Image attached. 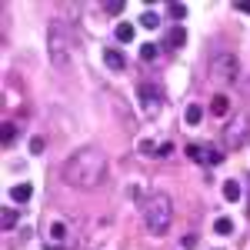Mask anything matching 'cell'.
<instances>
[{"instance_id":"6da1fadb","label":"cell","mask_w":250,"mask_h":250,"mask_svg":"<svg viewBox=\"0 0 250 250\" xmlns=\"http://www.w3.org/2000/svg\"><path fill=\"white\" fill-rule=\"evenodd\" d=\"M107 164H110L107 154L94 144H87V147H80L67 157L60 173H63V184L74 187V190H97L107 177Z\"/></svg>"},{"instance_id":"7a4b0ae2","label":"cell","mask_w":250,"mask_h":250,"mask_svg":"<svg viewBox=\"0 0 250 250\" xmlns=\"http://www.w3.org/2000/svg\"><path fill=\"white\" fill-rule=\"evenodd\" d=\"M140 213H144V224H147V230H150V233H164L167 227H170V220H173L170 193H167V190H154L147 200H144Z\"/></svg>"},{"instance_id":"3957f363","label":"cell","mask_w":250,"mask_h":250,"mask_svg":"<svg viewBox=\"0 0 250 250\" xmlns=\"http://www.w3.org/2000/svg\"><path fill=\"white\" fill-rule=\"evenodd\" d=\"M47 47H50V60L57 70H67L70 67V57H74V43H70V34L63 23H50L47 30Z\"/></svg>"},{"instance_id":"277c9868","label":"cell","mask_w":250,"mask_h":250,"mask_svg":"<svg viewBox=\"0 0 250 250\" xmlns=\"http://www.w3.org/2000/svg\"><path fill=\"white\" fill-rule=\"evenodd\" d=\"M137 100H140V107H144L147 117H157L160 107H164V90L157 87L154 80H144V83H137Z\"/></svg>"},{"instance_id":"5b68a950","label":"cell","mask_w":250,"mask_h":250,"mask_svg":"<svg viewBox=\"0 0 250 250\" xmlns=\"http://www.w3.org/2000/svg\"><path fill=\"white\" fill-rule=\"evenodd\" d=\"M247 130H250V117L247 114H233L230 120H227V127H224V147L227 150H233V147H240L244 140H247Z\"/></svg>"},{"instance_id":"8992f818","label":"cell","mask_w":250,"mask_h":250,"mask_svg":"<svg viewBox=\"0 0 250 250\" xmlns=\"http://www.w3.org/2000/svg\"><path fill=\"white\" fill-rule=\"evenodd\" d=\"M210 74H213L217 83H237V77H240V63H237L233 54H220V57H213Z\"/></svg>"},{"instance_id":"52a82bcc","label":"cell","mask_w":250,"mask_h":250,"mask_svg":"<svg viewBox=\"0 0 250 250\" xmlns=\"http://www.w3.org/2000/svg\"><path fill=\"white\" fill-rule=\"evenodd\" d=\"M104 60H107V67H110V70H124V67H127L124 50H117V47H107V50H104Z\"/></svg>"},{"instance_id":"ba28073f","label":"cell","mask_w":250,"mask_h":250,"mask_svg":"<svg viewBox=\"0 0 250 250\" xmlns=\"http://www.w3.org/2000/svg\"><path fill=\"white\" fill-rule=\"evenodd\" d=\"M227 107H230L227 94H213V100H210V114H213V117H227V114H230Z\"/></svg>"},{"instance_id":"9c48e42d","label":"cell","mask_w":250,"mask_h":250,"mask_svg":"<svg viewBox=\"0 0 250 250\" xmlns=\"http://www.w3.org/2000/svg\"><path fill=\"white\" fill-rule=\"evenodd\" d=\"M30 197H34V187H30V184H17V187L10 190V200H14V204H27Z\"/></svg>"},{"instance_id":"30bf717a","label":"cell","mask_w":250,"mask_h":250,"mask_svg":"<svg viewBox=\"0 0 250 250\" xmlns=\"http://www.w3.org/2000/svg\"><path fill=\"white\" fill-rule=\"evenodd\" d=\"M184 43H187V30H184V27H173L170 34H167V47L177 50V47H184Z\"/></svg>"},{"instance_id":"8fae6325","label":"cell","mask_w":250,"mask_h":250,"mask_svg":"<svg viewBox=\"0 0 250 250\" xmlns=\"http://www.w3.org/2000/svg\"><path fill=\"white\" fill-rule=\"evenodd\" d=\"M117 40H120V43H130V40H134V23H127V20H120V23H117Z\"/></svg>"},{"instance_id":"7c38bea8","label":"cell","mask_w":250,"mask_h":250,"mask_svg":"<svg viewBox=\"0 0 250 250\" xmlns=\"http://www.w3.org/2000/svg\"><path fill=\"white\" fill-rule=\"evenodd\" d=\"M17 217H20V213L14 210V207L0 210V227H3V230H14V227H17Z\"/></svg>"},{"instance_id":"4fadbf2b","label":"cell","mask_w":250,"mask_h":250,"mask_svg":"<svg viewBox=\"0 0 250 250\" xmlns=\"http://www.w3.org/2000/svg\"><path fill=\"white\" fill-rule=\"evenodd\" d=\"M213 233L230 237V233H233V220H230V217H217V220H213Z\"/></svg>"},{"instance_id":"5bb4252c","label":"cell","mask_w":250,"mask_h":250,"mask_svg":"<svg viewBox=\"0 0 250 250\" xmlns=\"http://www.w3.org/2000/svg\"><path fill=\"white\" fill-rule=\"evenodd\" d=\"M187 157H190V160H197V164H207V147L190 144V147H187Z\"/></svg>"},{"instance_id":"9a60e30c","label":"cell","mask_w":250,"mask_h":250,"mask_svg":"<svg viewBox=\"0 0 250 250\" xmlns=\"http://www.w3.org/2000/svg\"><path fill=\"white\" fill-rule=\"evenodd\" d=\"M224 197H227L230 204H237V200H240V184H237V180H227V184H224Z\"/></svg>"},{"instance_id":"2e32d148","label":"cell","mask_w":250,"mask_h":250,"mask_svg":"<svg viewBox=\"0 0 250 250\" xmlns=\"http://www.w3.org/2000/svg\"><path fill=\"white\" fill-rule=\"evenodd\" d=\"M200 117H204V110H200V107H197V104H190V107H187V110H184V120H187V124H190V127H197V124H200Z\"/></svg>"},{"instance_id":"e0dca14e","label":"cell","mask_w":250,"mask_h":250,"mask_svg":"<svg viewBox=\"0 0 250 250\" xmlns=\"http://www.w3.org/2000/svg\"><path fill=\"white\" fill-rule=\"evenodd\" d=\"M140 27H147V30H154V27H160V17H157L154 10H144V14H140Z\"/></svg>"},{"instance_id":"ac0fdd59","label":"cell","mask_w":250,"mask_h":250,"mask_svg":"<svg viewBox=\"0 0 250 250\" xmlns=\"http://www.w3.org/2000/svg\"><path fill=\"white\" fill-rule=\"evenodd\" d=\"M63 224H60V220H54V224H50V244H63Z\"/></svg>"},{"instance_id":"d6986e66","label":"cell","mask_w":250,"mask_h":250,"mask_svg":"<svg viewBox=\"0 0 250 250\" xmlns=\"http://www.w3.org/2000/svg\"><path fill=\"white\" fill-rule=\"evenodd\" d=\"M213 164H224V150H217V147H207V167Z\"/></svg>"},{"instance_id":"ffe728a7","label":"cell","mask_w":250,"mask_h":250,"mask_svg":"<svg viewBox=\"0 0 250 250\" xmlns=\"http://www.w3.org/2000/svg\"><path fill=\"white\" fill-rule=\"evenodd\" d=\"M140 57L147 60V63H150V60H157V43H144V47H140Z\"/></svg>"},{"instance_id":"44dd1931","label":"cell","mask_w":250,"mask_h":250,"mask_svg":"<svg viewBox=\"0 0 250 250\" xmlns=\"http://www.w3.org/2000/svg\"><path fill=\"white\" fill-rule=\"evenodd\" d=\"M170 17L173 20H184V17H187V3H170Z\"/></svg>"},{"instance_id":"7402d4cb","label":"cell","mask_w":250,"mask_h":250,"mask_svg":"<svg viewBox=\"0 0 250 250\" xmlns=\"http://www.w3.org/2000/svg\"><path fill=\"white\" fill-rule=\"evenodd\" d=\"M43 147H47L43 137H34V140H30V154H43Z\"/></svg>"},{"instance_id":"603a6c76","label":"cell","mask_w":250,"mask_h":250,"mask_svg":"<svg viewBox=\"0 0 250 250\" xmlns=\"http://www.w3.org/2000/svg\"><path fill=\"white\" fill-rule=\"evenodd\" d=\"M197 244H200V240H197V233H187V237L180 240V247H187V250H193Z\"/></svg>"},{"instance_id":"cb8c5ba5","label":"cell","mask_w":250,"mask_h":250,"mask_svg":"<svg viewBox=\"0 0 250 250\" xmlns=\"http://www.w3.org/2000/svg\"><path fill=\"white\" fill-rule=\"evenodd\" d=\"M0 137H3V144H10V140H14V124H3Z\"/></svg>"},{"instance_id":"d4e9b609","label":"cell","mask_w":250,"mask_h":250,"mask_svg":"<svg viewBox=\"0 0 250 250\" xmlns=\"http://www.w3.org/2000/svg\"><path fill=\"white\" fill-rule=\"evenodd\" d=\"M107 10H110L114 17H120V14H124V0H114V3H107Z\"/></svg>"},{"instance_id":"484cf974","label":"cell","mask_w":250,"mask_h":250,"mask_svg":"<svg viewBox=\"0 0 250 250\" xmlns=\"http://www.w3.org/2000/svg\"><path fill=\"white\" fill-rule=\"evenodd\" d=\"M237 10H247L250 14V3H237Z\"/></svg>"}]
</instances>
